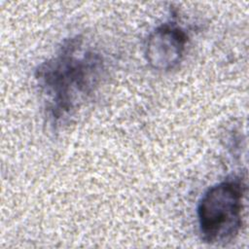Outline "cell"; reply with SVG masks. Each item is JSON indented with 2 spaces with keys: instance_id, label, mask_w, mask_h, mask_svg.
<instances>
[{
  "instance_id": "3",
  "label": "cell",
  "mask_w": 249,
  "mask_h": 249,
  "mask_svg": "<svg viewBox=\"0 0 249 249\" xmlns=\"http://www.w3.org/2000/svg\"><path fill=\"white\" fill-rule=\"evenodd\" d=\"M188 43V35L174 22L156 27L145 44V58L158 71H170L181 62Z\"/></svg>"
},
{
  "instance_id": "1",
  "label": "cell",
  "mask_w": 249,
  "mask_h": 249,
  "mask_svg": "<svg viewBox=\"0 0 249 249\" xmlns=\"http://www.w3.org/2000/svg\"><path fill=\"white\" fill-rule=\"evenodd\" d=\"M105 70L103 55L79 35L65 39L56 53L36 68L34 78L53 128L65 124L94 93Z\"/></svg>"
},
{
  "instance_id": "2",
  "label": "cell",
  "mask_w": 249,
  "mask_h": 249,
  "mask_svg": "<svg viewBox=\"0 0 249 249\" xmlns=\"http://www.w3.org/2000/svg\"><path fill=\"white\" fill-rule=\"evenodd\" d=\"M245 180L233 175L211 186L200 197L196 217L201 238L209 244L233 240L242 226Z\"/></svg>"
}]
</instances>
